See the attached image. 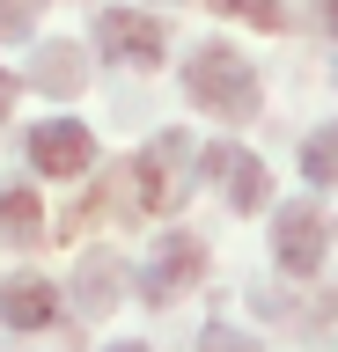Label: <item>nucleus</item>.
I'll return each mask as SVG.
<instances>
[{
    "label": "nucleus",
    "instance_id": "obj_3",
    "mask_svg": "<svg viewBox=\"0 0 338 352\" xmlns=\"http://www.w3.org/2000/svg\"><path fill=\"white\" fill-rule=\"evenodd\" d=\"M184 162H199V154H191V140H184V132H162L155 147L125 169V176H133V206H140V213H162V206H177V198L191 191V184L177 176Z\"/></svg>",
    "mask_w": 338,
    "mask_h": 352
},
{
    "label": "nucleus",
    "instance_id": "obj_17",
    "mask_svg": "<svg viewBox=\"0 0 338 352\" xmlns=\"http://www.w3.org/2000/svg\"><path fill=\"white\" fill-rule=\"evenodd\" d=\"M8 103H15V74H0V118H8Z\"/></svg>",
    "mask_w": 338,
    "mask_h": 352
},
{
    "label": "nucleus",
    "instance_id": "obj_7",
    "mask_svg": "<svg viewBox=\"0 0 338 352\" xmlns=\"http://www.w3.org/2000/svg\"><path fill=\"white\" fill-rule=\"evenodd\" d=\"M199 169L221 176V191H228V206H235V213H257V206H272V169L257 162V154H243V147H206V154H199Z\"/></svg>",
    "mask_w": 338,
    "mask_h": 352
},
{
    "label": "nucleus",
    "instance_id": "obj_4",
    "mask_svg": "<svg viewBox=\"0 0 338 352\" xmlns=\"http://www.w3.org/2000/svg\"><path fill=\"white\" fill-rule=\"evenodd\" d=\"M199 272H206V242L199 235H155V250L140 257V294L147 301H177Z\"/></svg>",
    "mask_w": 338,
    "mask_h": 352
},
{
    "label": "nucleus",
    "instance_id": "obj_11",
    "mask_svg": "<svg viewBox=\"0 0 338 352\" xmlns=\"http://www.w3.org/2000/svg\"><path fill=\"white\" fill-rule=\"evenodd\" d=\"M30 88H45V96H74V88H81V44H45V52L30 59Z\"/></svg>",
    "mask_w": 338,
    "mask_h": 352
},
{
    "label": "nucleus",
    "instance_id": "obj_14",
    "mask_svg": "<svg viewBox=\"0 0 338 352\" xmlns=\"http://www.w3.org/2000/svg\"><path fill=\"white\" fill-rule=\"evenodd\" d=\"M199 352H257V338H243L235 323H206L199 330Z\"/></svg>",
    "mask_w": 338,
    "mask_h": 352
},
{
    "label": "nucleus",
    "instance_id": "obj_10",
    "mask_svg": "<svg viewBox=\"0 0 338 352\" xmlns=\"http://www.w3.org/2000/svg\"><path fill=\"white\" fill-rule=\"evenodd\" d=\"M0 242H8V250L45 242V206H37V191H23V184L0 191Z\"/></svg>",
    "mask_w": 338,
    "mask_h": 352
},
{
    "label": "nucleus",
    "instance_id": "obj_6",
    "mask_svg": "<svg viewBox=\"0 0 338 352\" xmlns=\"http://www.w3.org/2000/svg\"><path fill=\"white\" fill-rule=\"evenodd\" d=\"M89 162H96V140L81 118H45L30 132V169L37 176H81Z\"/></svg>",
    "mask_w": 338,
    "mask_h": 352
},
{
    "label": "nucleus",
    "instance_id": "obj_2",
    "mask_svg": "<svg viewBox=\"0 0 338 352\" xmlns=\"http://www.w3.org/2000/svg\"><path fill=\"white\" fill-rule=\"evenodd\" d=\"M324 250H331V220H324V206H316V198H294V206H279V213H272V257H279V272L316 279Z\"/></svg>",
    "mask_w": 338,
    "mask_h": 352
},
{
    "label": "nucleus",
    "instance_id": "obj_16",
    "mask_svg": "<svg viewBox=\"0 0 338 352\" xmlns=\"http://www.w3.org/2000/svg\"><path fill=\"white\" fill-rule=\"evenodd\" d=\"M316 22H324V30L338 37V0H316Z\"/></svg>",
    "mask_w": 338,
    "mask_h": 352
},
{
    "label": "nucleus",
    "instance_id": "obj_8",
    "mask_svg": "<svg viewBox=\"0 0 338 352\" xmlns=\"http://www.w3.org/2000/svg\"><path fill=\"white\" fill-rule=\"evenodd\" d=\"M0 323H8V330H45V323H59V286L37 279V272H15V279L0 286Z\"/></svg>",
    "mask_w": 338,
    "mask_h": 352
},
{
    "label": "nucleus",
    "instance_id": "obj_13",
    "mask_svg": "<svg viewBox=\"0 0 338 352\" xmlns=\"http://www.w3.org/2000/svg\"><path fill=\"white\" fill-rule=\"evenodd\" d=\"M213 8H221V15L257 22V30H279V22H287V8H279V0H213Z\"/></svg>",
    "mask_w": 338,
    "mask_h": 352
},
{
    "label": "nucleus",
    "instance_id": "obj_9",
    "mask_svg": "<svg viewBox=\"0 0 338 352\" xmlns=\"http://www.w3.org/2000/svg\"><path fill=\"white\" fill-rule=\"evenodd\" d=\"M74 301H81V316H111V308L125 301V264H118L111 250H89L81 272H74Z\"/></svg>",
    "mask_w": 338,
    "mask_h": 352
},
{
    "label": "nucleus",
    "instance_id": "obj_5",
    "mask_svg": "<svg viewBox=\"0 0 338 352\" xmlns=\"http://www.w3.org/2000/svg\"><path fill=\"white\" fill-rule=\"evenodd\" d=\"M96 52L147 74V66L162 59V22L140 15V8H103V15H96Z\"/></svg>",
    "mask_w": 338,
    "mask_h": 352
},
{
    "label": "nucleus",
    "instance_id": "obj_1",
    "mask_svg": "<svg viewBox=\"0 0 338 352\" xmlns=\"http://www.w3.org/2000/svg\"><path fill=\"white\" fill-rule=\"evenodd\" d=\"M184 96H191L206 118L243 125L250 110H257V66H250L235 44H199V52L184 59Z\"/></svg>",
    "mask_w": 338,
    "mask_h": 352
},
{
    "label": "nucleus",
    "instance_id": "obj_15",
    "mask_svg": "<svg viewBox=\"0 0 338 352\" xmlns=\"http://www.w3.org/2000/svg\"><path fill=\"white\" fill-rule=\"evenodd\" d=\"M37 15H45V0H0V37L15 44V37H23V30H30Z\"/></svg>",
    "mask_w": 338,
    "mask_h": 352
},
{
    "label": "nucleus",
    "instance_id": "obj_12",
    "mask_svg": "<svg viewBox=\"0 0 338 352\" xmlns=\"http://www.w3.org/2000/svg\"><path fill=\"white\" fill-rule=\"evenodd\" d=\"M302 169H309L316 191H324V184H338V125H316L309 140H302Z\"/></svg>",
    "mask_w": 338,
    "mask_h": 352
},
{
    "label": "nucleus",
    "instance_id": "obj_18",
    "mask_svg": "<svg viewBox=\"0 0 338 352\" xmlns=\"http://www.w3.org/2000/svg\"><path fill=\"white\" fill-rule=\"evenodd\" d=\"M111 352H147V345H140V338H125V345H111Z\"/></svg>",
    "mask_w": 338,
    "mask_h": 352
}]
</instances>
